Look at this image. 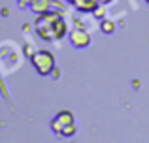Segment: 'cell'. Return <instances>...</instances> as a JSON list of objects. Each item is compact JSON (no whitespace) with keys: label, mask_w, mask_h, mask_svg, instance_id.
<instances>
[{"label":"cell","mask_w":149,"mask_h":143,"mask_svg":"<svg viewBox=\"0 0 149 143\" xmlns=\"http://www.w3.org/2000/svg\"><path fill=\"white\" fill-rule=\"evenodd\" d=\"M34 30L36 34L45 41H58L66 36V21L62 13L58 11H44L38 13L36 21H34Z\"/></svg>","instance_id":"obj_1"},{"label":"cell","mask_w":149,"mask_h":143,"mask_svg":"<svg viewBox=\"0 0 149 143\" xmlns=\"http://www.w3.org/2000/svg\"><path fill=\"white\" fill-rule=\"evenodd\" d=\"M51 130H53L57 136L72 137L74 134L77 132V126H76V121H74L72 111H68V109L58 111L53 117V121H51Z\"/></svg>","instance_id":"obj_2"},{"label":"cell","mask_w":149,"mask_h":143,"mask_svg":"<svg viewBox=\"0 0 149 143\" xmlns=\"http://www.w3.org/2000/svg\"><path fill=\"white\" fill-rule=\"evenodd\" d=\"M30 62H32L34 70L40 73V75H49L55 70V55L51 51H45V49L34 53L30 57Z\"/></svg>","instance_id":"obj_3"},{"label":"cell","mask_w":149,"mask_h":143,"mask_svg":"<svg viewBox=\"0 0 149 143\" xmlns=\"http://www.w3.org/2000/svg\"><path fill=\"white\" fill-rule=\"evenodd\" d=\"M70 41H72V45L76 49H85V47H89V44H91V34H89L83 26L74 28L72 32H70Z\"/></svg>","instance_id":"obj_4"},{"label":"cell","mask_w":149,"mask_h":143,"mask_svg":"<svg viewBox=\"0 0 149 143\" xmlns=\"http://www.w3.org/2000/svg\"><path fill=\"white\" fill-rule=\"evenodd\" d=\"M74 6H76L77 11H81V13H93V11L100 6V2L98 0H74Z\"/></svg>","instance_id":"obj_5"},{"label":"cell","mask_w":149,"mask_h":143,"mask_svg":"<svg viewBox=\"0 0 149 143\" xmlns=\"http://www.w3.org/2000/svg\"><path fill=\"white\" fill-rule=\"evenodd\" d=\"M49 4H51V0H34V2L30 4V10H32L34 13H44V11L49 10Z\"/></svg>","instance_id":"obj_6"},{"label":"cell","mask_w":149,"mask_h":143,"mask_svg":"<svg viewBox=\"0 0 149 143\" xmlns=\"http://www.w3.org/2000/svg\"><path fill=\"white\" fill-rule=\"evenodd\" d=\"M102 32L104 34H113L115 32V23L113 21H102Z\"/></svg>","instance_id":"obj_7"},{"label":"cell","mask_w":149,"mask_h":143,"mask_svg":"<svg viewBox=\"0 0 149 143\" xmlns=\"http://www.w3.org/2000/svg\"><path fill=\"white\" fill-rule=\"evenodd\" d=\"M32 2H34V0H21L19 4H21V8H26V6H30Z\"/></svg>","instance_id":"obj_8"},{"label":"cell","mask_w":149,"mask_h":143,"mask_svg":"<svg viewBox=\"0 0 149 143\" xmlns=\"http://www.w3.org/2000/svg\"><path fill=\"white\" fill-rule=\"evenodd\" d=\"M98 2H100V6H102V4H104V6H106V4H111L113 0H98Z\"/></svg>","instance_id":"obj_9"},{"label":"cell","mask_w":149,"mask_h":143,"mask_svg":"<svg viewBox=\"0 0 149 143\" xmlns=\"http://www.w3.org/2000/svg\"><path fill=\"white\" fill-rule=\"evenodd\" d=\"M68 2H70V4H74V0H68Z\"/></svg>","instance_id":"obj_10"},{"label":"cell","mask_w":149,"mask_h":143,"mask_svg":"<svg viewBox=\"0 0 149 143\" xmlns=\"http://www.w3.org/2000/svg\"><path fill=\"white\" fill-rule=\"evenodd\" d=\"M146 2H147V4H149V0H146Z\"/></svg>","instance_id":"obj_11"}]
</instances>
